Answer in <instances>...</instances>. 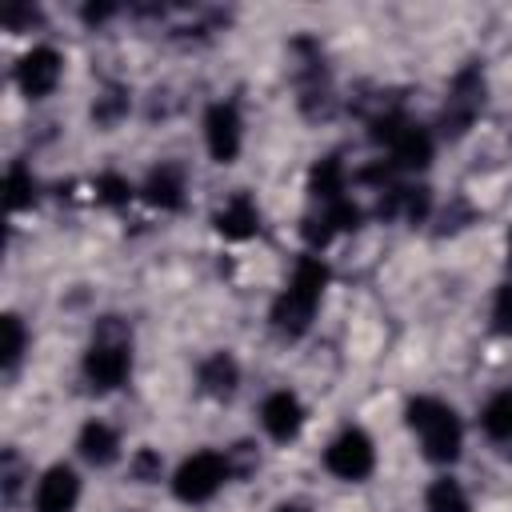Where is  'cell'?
<instances>
[{"mask_svg":"<svg viewBox=\"0 0 512 512\" xmlns=\"http://www.w3.org/2000/svg\"><path fill=\"white\" fill-rule=\"evenodd\" d=\"M324 288H328V264L320 256H300L296 268H292V276H288V284H284V292L272 300V312H268L272 328L284 340L304 336L312 328V316L320 308Z\"/></svg>","mask_w":512,"mask_h":512,"instance_id":"cell-1","label":"cell"},{"mask_svg":"<svg viewBox=\"0 0 512 512\" xmlns=\"http://www.w3.org/2000/svg\"><path fill=\"white\" fill-rule=\"evenodd\" d=\"M404 420L408 428L420 436V448L432 464H452L460 460V448H464V428H460V416L452 404L436 400V396H412L408 408H404Z\"/></svg>","mask_w":512,"mask_h":512,"instance_id":"cell-2","label":"cell"},{"mask_svg":"<svg viewBox=\"0 0 512 512\" xmlns=\"http://www.w3.org/2000/svg\"><path fill=\"white\" fill-rule=\"evenodd\" d=\"M128 372H132V332L120 316H104L84 352V380L96 392H112L128 380Z\"/></svg>","mask_w":512,"mask_h":512,"instance_id":"cell-3","label":"cell"},{"mask_svg":"<svg viewBox=\"0 0 512 512\" xmlns=\"http://www.w3.org/2000/svg\"><path fill=\"white\" fill-rule=\"evenodd\" d=\"M484 92H488L484 88V68L476 60H468L452 76V84H448V96H444V108H440V120H436L440 136H448V140L468 136V128L476 124V116L484 112Z\"/></svg>","mask_w":512,"mask_h":512,"instance_id":"cell-4","label":"cell"},{"mask_svg":"<svg viewBox=\"0 0 512 512\" xmlns=\"http://www.w3.org/2000/svg\"><path fill=\"white\" fill-rule=\"evenodd\" d=\"M232 476V468H228V460L220 456V452H196V456H188L180 468H176V476H172V492H176V500H184V504H204V500H212L216 492H220V484Z\"/></svg>","mask_w":512,"mask_h":512,"instance_id":"cell-5","label":"cell"},{"mask_svg":"<svg viewBox=\"0 0 512 512\" xmlns=\"http://www.w3.org/2000/svg\"><path fill=\"white\" fill-rule=\"evenodd\" d=\"M324 464H328L332 476L356 484V480L372 476V468H376V448H372V440H368L364 428H344V432L328 444Z\"/></svg>","mask_w":512,"mask_h":512,"instance_id":"cell-6","label":"cell"},{"mask_svg":"<svg viewBox=\"0 0 512 512\" xmlns=\"http://www.w3.org/2000/svg\"><path fill=\"white\" fill-rule=\"evenodd\" d=\"M204 144H208V156L216 164H232L240 156V144H244V124H240V112L232 100H216L208 112H204Z\"/></svg>","mask_w":512,"mask_h":512,"instance_id":"cell-7","label":"cell"},{"mask_svg":"<svg viewBox=\"0 0 512 512\" xmlns=\"http://www.w3.org/2000/svg\"><path fill=\"white\" fill-rule=\"evenodd\" d=\"M60 76H64V56H60L56 48H48V44L24 52L20 64H16V84H20V92H24L28 100L52 96L56 84H60Z\"/></svg>","mask_w":512,"mask_h":512,"instance_id":"cell-8","label":"cell"},{"mask_svg":"<svg viewBox=\"0 0 512 512\" xmlns=\"http://www.w3.org/2000/svg\"><path fill=\"white\" fill-rule=\"evenodd\" d=\"M360 220H364V212L344 196V200H336V204H320L316 212H308L304 224H300V236H304L308 248H324L336 232H356Z\"/></svg>","mask_w":512,"mask_h":512,"instance_id":"cell-9","label":"cell"},{"mask_svg":"<svg viewBox=\"0 0 512 512\" xmlns=\"http://www.w3.org/2000/svg\"><path fill=\"white\" fill-rule=\"evenodd\" d=\"M260 424H264V432H268L272 440L288 444V440L304 428V404H300V396L288 392V388L264 396V404H260Z\"/></svg>","mask_w":512,"mask_h":512,"instance_id":"cell-10","label":"cell"},{"mask_svg":"<svg viewBox=\"0 0 512 512\" xmlns=\"http://www.w3.org/2000/svg\"><path fill=\"white\" fill-rule=\"evenodd\" d=\"M432 152H436L432 132L424 124H412V120L388 144V156H392V168L396 172H420V168H428L432 164Z\"/></svg>","mask_w":512,"mask_h":512,"instance_id":"cell-11","label":"cell"},{"mask_svg":"<svg viewBox=\"0 0 512 512\" xmlns=\"http://www.w3.org/2000/svg\"><path fill=\"white\" fill-rule=\"evenodd\" d=\"M80 500V476L68 464H52L36 480V512H72Z\"/></svg>","mask_w":512,"mask_h":512,"instance_id":"cell-12","label":"cell"},{"mask_svg":"<svg viewBox=\"0 0 512 512\" xmlns=\"http://www.w3.org/2000/svg\"><path fill=\"white\" fill-rule=\"evenodd\" d=\"M212 224H216V232H220L224 240H248V236L260 232V208H256V200H252L248 192H232V196L216 208Z\"/></svg>","mask_w":512,"mask_h":512,"instance_id":"cell-13","label":"cell"},{"mask_svg":"<svg viewBox=\"0 0 512 512\" xmlns=\"http://www.w3.org/2000/svg\"><path fill=\"white\" fill-rule=\"evenodd\" d=\"M196 384H200V392L212 396V400H232L236 388H240V364H236V356H232V352H212V356H204L200 368H196Z\"/></svg>","mask_w":512,"mask_h":512,"instance_id":"cell-14","label":"cell"},{"mask_svg":"<svg viewBox=\"0 0 512 512\" xmlns=\"http://www.w3.org/2000/svg\"><path fill=\"white\" fill-rule=\"evenodd\" d=\"M140 192H144V200H148L152 208L180 212V208H184V192H188L184 168H180V164H156V168L148 172V180H144Z\"/></svg>","mask_w":512,"mask_h":512,"instance_id":"cell-15","label":"cell"},{"mask_svg":"<svg viewBox=\"0 0 512 512\" xmlns=\"http://www.w3.org/2000/svg\"><path fill=\"white\" fill-rule=\"evenodd\" d=\"M76 448H80V456H84L88 464L108 468V464L120 456V436H116L112 424H104V420H88V424L80 428V436H76Z\"/></svg>","mask_w":512,"mask_h":512,"instance_id":"cell-16","label":"cell"},{"mask_svg":"<svg viewBox=\"0 0 512 512\" xmlns=\"http://www.w3.org/2000/svg\"><path fill=\"white\" fill-rule=\"evenodd\" d=\"M344 184H348V172H344V160L340 156H320L308 172V192L316 204H336L344 200Z\"/></svg>","mask_w":512,"mask_h":512,"instance_id":"cell-17","label":"cell"},{"mask_svg":"<svg viewBox=\"0 0 512 512\" xmlns=\"http://www.w3.org/2000/svg\"><path fill=\"white\" fill-rule=\"evenodd\" d=\"M480 428H484L488 440H496V444H512V388L496 392V396L484 404V412H480Z\"/></svg>","mask_w":512,"mask_h":512,"instance_id":"cell-18","label":"cell"},{"mask_svg":"<svg viewBox=\"0 0 512 512\" xmlns=\"http://www.w3.org/2000/svg\"><path fill=\"white\" fill-rule=\"evenodd\" d=\"M132 108V92L124 84H108L96 100H92V124L96 128H116Z\"/></svg>","mask_w":512,"mask_h":512,"instance_id":"cell-19","label":"cell"},{"mask_svg":"<svg viewBox=\"0 0 512 512\" xmlns=\"http://www.w3.org/2000/svg\"><path fill=\"white\" fill-rule=\"evenodd\" d=\"M424 508H428V512H472L464 484L452 480V476H440V480L428 484V492H424Z\"/></svg>","mask_w":512,"mask_h":512,"instance_id":"cell-20","label":"cell"},{"mask_svg":"<svg viewBox=\"0 0 512 512\" xmlns=\"http://www.w3.org/2000/svg\"><path fill=\"white\" fill-rule=\"evenodd\" d=\"M4 200H8V212H24V208H32L36 204V192H40V184H36V176L16 160L12 168H8V176H4Z\"/></svg>","mask_w":512,"mask_h":512,"instance_id":"cell-21","label":"cell"},{"mask_svg":"<svg viewBox=\"0 0 512 512\" xmlns=\"http://www.w3.org/2000/svg\"><path fill=\"white\" fill-rule=\"evenodd\" d=\"M0 332H4V344H0V368L4 372H16V364L24 360L28 352V332H24V320L16 312H8L0 320Z\"/></svg>","mask_w":512,"mask_h":512,"instance_id":"cell-22","label":"cell"},{"mask_svg":"<svg viewBox=\"0 0 512 512\" xmlns=\"http://www.w3.org/2000/svg\"><path fill=\"white\" fill-rule=\"evenodd\" d=\"M96 200L108 208H124L132 200V184L116 172H104V176H96Z\"/></svg>","mask_w":512,"mask_h":512,"instance_id":"cell-23","label":"cell"},{"mask_svg":"<svg viewBox=\"0 0 512 512\" xmlns=\"http://www.w3.org/2000/svg\"><path fill=\"white\" fill-rule=\"evenodd\" d=\"M428 212H432V192H428V188H400V216H404L412 228L424 224Z\"/></svg>","mask_w":512,"mask_h":512,"instance_id":"cell-24","label":"cell"},{"mask_svg":"<svg viewBox=\"0 0 512 512\" xmlns=\"http://www.w3.org/2000/svg\"><path fill=\"white\" fill-rule=\"evenodd\" d=\"M160 472H164V460H160L156 448H140V452L128 460V476H132L136 484H152V480H160Z\"/></svg>","mask_w":512,"mask_h":512,"instance_id":"cell-25","label":"cell"},{"mask_svg":"<svg viewBox=\"0 0 512 512\" xmlns=\"http://www.w3.org/2000/svg\"><path fill=\"white\" fill-rule=\"evenodd\" d=\"M0 20H4V28L8 32H32L36 24H40V8L36 4H4V12H0Z\"/></svg>","mask_w":512,"mask_h":512,"instance_id":"cell-26","label":"cell"},{"mask_svg":"<svg viewBox=\"0 0 512 512\" xmlns=\"http://www.w3.org/2000/svg\"><path fill=\"white\" fill-rule=\"evenodd\" d=\"M492 324H496V332L512 336V280L496 288V300H492Z\"/></svg>","mask_w":512,"mask_h":512,"instance_id":"cell-27","label":"cell"},{"mask_svg":"<svg viewBox=\"0 0 512 512\" xmlns=\"http://www.w3.org/2000/svg\"><path fill=\"white\" fill-rule=\"evenodd\" d=\"M20 476H24V464H20V456L8 448V452H4V468H0V488H4V500H16V492H20Z\"/></svg>","mask_w":512,"mask_h":512,"instance_id":"cell-28","label":"cell"},{"mask_svg":"<svg viewBox=\"0 0 512 512\" xmlns=\"http://www.w3.org/2000/svg\"><path fill=\"white\" fill-rule=\"evenodd\" d=\"M224 460H228V468L236 472V476H248L260 460H256V452H252V444H232L228 452H224Z\"/></svg>","mask_w":512,"mask_h":512,"instance_id":"cell-29","label":"cell"},{"mask_svg":"<svg viewBox=\"0 0 512 512\" xmlns=\"http://www.w3.org/2000/svg\"><path fill=\"white\" fill-rule=\"evenodd\" d=\"M80 16H84V24H104L116 16V4H84Z\"/></svg>","mask_w":512,"mask_h":512,"instance_id":"cell-30","label":"cell"},{"mask_svg":"<svg viewBox=\"0 0 512 512\" xmlns=\"http://www.w3.org/2000/svg\"><path fill=\"white\" fill-rule=\"evenodd\" d=\"M276 512H308V508H304V504H280Z\"/></svg>","mask_w":512,"mask_h":512,"instance_id":"cell-31","label":"cell"},{"mask_svg":"<svg viewBox=\"0 0 512 512\" xmlns=\"http://www.w3.org/2000/svg\"><path fill=\"white\" fill-rule=\"evenodd\" d=\"M508 260H512V236H508Z\"/></svg>","mask_w":512,"mask_h":512,"instance_id":"cell-32","label":"cell"}]
</instances>
